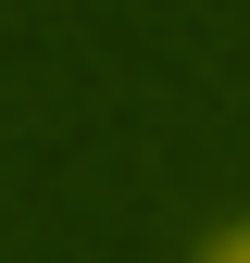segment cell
Listing matches in <instances>:
<instances>
[{
  "label": "cell",
  "mask_w": 250,
  "mask_h": 263,
  "mask_svg": "<svg viewBox=\"0 0 250 263\" xmlns=\"http://www.w3.org/2000/svg\"><path fill=\"white\" fill-rule=\"evenodd\" d=\"M200 263H250V226H225V238H213V251H200Z\"/></svg>",
  "instance_id": "cell-1"
}]
</instances>
